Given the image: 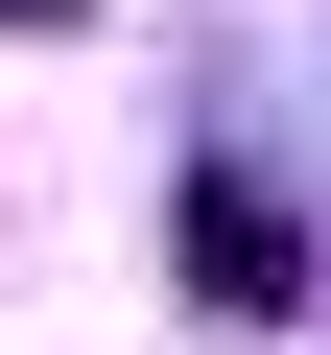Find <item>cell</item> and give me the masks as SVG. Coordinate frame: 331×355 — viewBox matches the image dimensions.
<instances>
[{
  "label": "cell",
  "mask_w": 331,
  "mask_h": 355,
  "mask_svg": "<svg viewBox=\"0 0 331 355\" xmlns=\"http://www.w3.org/2000/svg\"><path fill=\"white\" fill-rule=\"evenodd\" d=\"M190 261H213V308H284V214H260V190H213V214H190Z\"/></svg>",
  "instance_id": "cell-1"
},
{
  "label": "cell",
  "mask_w": 331,
  "mask_h": 355,
  "mask_svg": "<svg viewBox=\"0 0 331 355\" xmlns=\"http://www.w3.org/2000/svg\"><path fill=\"white\" fill-rule=\"evenodd\" d=\"M0 24H71V0H0Z\"/></svg>",
  "instance_id": "cell-2"
}]
</instances>
